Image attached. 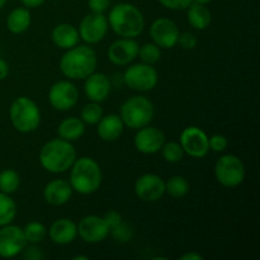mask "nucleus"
<instances>
[{"label": "nucleus", "instance_id": "45", "mask_svg": "<svg viewBox=\"0 0 260 260\" xmlns=\"http://www.w3.org/2000/svg\"><path fill=\"white\" fill-rule=\"evenodd\" d=\"M5 4H7V0H0V9H3Z\"/></svg>", "mask_w": 260, "mask_h": 260}, {"label": "nucleus", "instance_id": "44", "mask_svg": "<svg viewBox=\"0 0 260 260\" xmlns=\"http://www.w3.org/2000/svg\"><path fill=\"white\" fill-rule=\"evenodd\" d=\"M89 258L85 255H78V256H74V260H88Z\"/></svg>", "mask_w": 260, "mask_h": 260}, {"label": "nucleus", "instance_id": "8", "mask_svg": "<svg viewBox=\"0 0 260 260\" xmlns=\"http://www.w3.org/2000/svg\"><path fill=\"white\" fill-rule=\"evenodd\" d=\"M123 79L126 85H128L132 90L150 91L157 85L159 74L152 65L141 62L129 66L124 71Z\"/></svg>", "mask_w": 260, "mask_h": 260}, {"label": "nucleus", "instance_id": "7", "mask_svg": "<svg viewBox=\"0 0 260 260\" xmlns=\"http://www.w3.org/2000/svg\"><path fill=\"white\" fill-rule=\"evenodd\" d=\"M215 178L222 187H238L245 179L244 162L236 155H223L216 161Z\"/></svg>", "mask_w": 260, "mask_h": 260}, {"label": "nucleus", "instance_id": "28", "mask_svg": "<svg viewBox=\"0 0 260 260\" xmlns=\"http://www.w3.org/2000/svg\"><path fill=\"white\" fill-rule=\"evenodd\" d=\"M20 185V178L15 170L4 169L0 172V192L12 194Z\"/></svg>", "mask_w": 260, "mask_h": 260}, {"label": "nucleus", "instance_id": "40", "mask_svg": "<svg viewBox=\"0 0 260 260\" xmlns=\"http://www.w3.org/2000/svg\"><path fill=\"white\" fill-rule=\"evenodd\" d=\"M8 75H9V65L4 58L0 57V80L7 79Z\"/></svg>", "mask_w": 260, "mask_h": 260}, {"label": "nucleus", "instance_id": "41", "mask_svg": "<svg viewBox=\"0 0 260 260\" xmlns=\"http://www.w3.org/2000/svg\"><path fill=\"white\" fill-rule=\"evenodd\" d=\"M20 2H22V4L24 5L25 8H28V9H32V8L41 7V5H42L46 0H20Z\"/></svg>", "mask_w": 260, "mask_h": 260}, {"label": "nucleus", "instance_id": "27", "mask_svg": "<svg viewBox=\"0 0 260 260\" xmlns=\"http://www.w3.org/2000/svg\"><path fill=\"white\" fill-rule=\"evenodd\" d=\"M189 192V183L184 177L174 175L168 182H165V193L173 198H183Z\"/></svg>", "mask_w": 260, "mask_h": 260}, {"label": "nucleus", "instance_id": "23", "mask_svg": "<svg viewBox=\"0 0 260 260\" xmlns=\"http://www.w3.org/2000/svg\"><path fill=\"white\" fill-rule=\"evenodd\" d=\"M185 10H187L188 23L194 29L203 30L210 27L211 22H212V14L205 4L193 2Z\"/></svg>", "mask_w": 260, "mask_h": 260}, {"label": "nucleus", "instance_id": "42", "mask_svg": "<svg viewBox=\"0 0 260 260\" xmlns=\"http://www.w3.org/2000/svg\"><path fill=\"white\" fill-rule=\"evenodd\" d=\"M203 256L198 253H185L180 256V260H202Z\"/></svg>", "mask_w": 260, "mask_h": 260}, {"label": "nucleus", "instance_id": "38", "mask_svg": "<svg viewBox=\"0 0 260 260\" xmlns=\"http://www.w3.org/2000/svg\"><path fill=\"white\" fill-rule=\"evenodd\" d=\"M111 0H88V7L91 13H103L108 9Z\"/></svg>", "mask_w": 260, "mask_h": 260}, {"label": "nucleus", "instance_id": "14", "mask_svg": "<svg viewBox=\"0 0 260 260\" xmlns=\"http://www.w3.org/2000/svg\"><path fill=\"white\" fill-rule=\"evenodd\" d=\"M78 235L85 243L98 244L106 240L109 235V228L103 217L89 215L81 218L78 223Z\"/></svg>", "mask_w": 260, "mask_h": 260}, {"label": "nucleus", "instance_id": "9", "mask_svg": "<svg viewBox=\"0 0 260 260\" xmlns=\"http://www.w3.org/2000/svg\"><path fill=\"white\" fill-rule=\"evenodd\" d=\"M179 144L184 154L196 159L205 157L210 151L208 136L202 128L197 126L185 127L180 134Z\"/></svg>", "mask_w": 260, "mask_h": 260}, {"label": "nucleus", "instance_id": "19", "mask_svg": "<svg viewBox=\"0 0 260 260\" xmlns=\"http://www.w3.org/2000/svg\"><path fill=\"white\" fill-rule=\"evenodd\" d=\"M48 236L57 245H68L78 236V225L70 218H58L48 229Z\"/></svg>", "mask_w": 260, "mask_h": 260}, {"label": "nucleus", "instance_id": "6", "mask_svg": "<svg viewBox=\"0 0 260 260\" xmlns=\"http://www.w3.org/2000/svg\"><path fill=\"white\" fill-rule=\"evenodd\" d=\"M155 114L154 104L149 98L135 95L127 99L119 109V117L124 126L132 129H139L147 126Z\"/></svg>", "mask_w": 260, "mask_h": 260}, {"label": "nucleus", "instance_id": "21", "mask_svg": "<svg viewBox=\"0 0 260 260\" xmlns=\"http://www.w3.org/2000/svg\"><path fill=\"white\" fill-rule=\"evenodd\" d=\"M96 124H98V128H96L98 136L103 141L113 142L118 140L123 134L124 124L119 114L111 113L103 116Z\"/></svg>", "mask_w": 260, "mask_h": 260}, {"label": "nucleus", "instance_id": "10", "mask_svg": "<svg viewBox=\"0 0 260 260\" xmlns=\"http://www.w3.org/2000/svg\"><path fill=\"white\" fill-rule=\"evenodd\" d=\"M27 244L23 229L19 226L9 223L0 228V258H14L23 253Z\"/></svg>", "mask_w": 260, "mask_h": 260}, {"label": "nucleus", "instance_id": "2", "mask_svg": "<svg viewBox=\"0 0 260 260\" xmlns=\"http://www.w3.org/2000/svg\"><path fill=\"white\" fill-rule=\"evenodd\" d=\"M98 57L95 51L89 46H78L69 48L60 60V70L66 78L73 80H84L95 71Z\"/></svg>", "mask_w": 260, "mask_h": 260}, {"label": "nucleus", "instance_id": "37", "mask_svg": "<svg viewBox=\"0 0 260 260\" xmlns=\"http://www.w3.org/2000/svg\"><path fill=\"white\" fill-rule=\"evenodd\" d=\"M104 221H106V223L108 225L109 228V231L112 230V229L117 228V226L119 225V223L122 222V215L119 212H117V211L112 210V211H108V212L106 213V215L103 216Z\"/></svg>", "mask_w": 260, "mask_h": 260}, {"label": "nucleus", "instance_id": "31", "mask_svg": "<svg viewBox=\"0 0 260 260\" xmlns=\"http://www.w3.org/2000/svg\"><path fill=\"white\" fill-rule=\"evenodd\" d=\"M140 60L144 63L147 65H154L157 61L160 60V56H161V48L157 45H155L154 42L145 43V45L140 46L139 48V55Z\"/></svg>", "mask_w": 260, "mask_h": 260}, {"label": "nucleus", "instance_id": "29", "mask_svg": "<svg viewBox=\"0 0 260 260\" xmlns=\"http://www.w3.org/2000/svg\"><path fill=\"white\" fill-rule=\"evenodd\" d=\"M23 234H24L27 243L38 244L46 238L47 229L45 228L43 223L38 222V221H32L25 225V228L23 229Z\"/></svg>", "mask_w": 260, "mask_h": 260}, {"label": "nucleus", "instance_id": "4", "mask_svg": "<svg viewBox=\"0 0 260 260\" xmlns=\"http://www.w3.org/2000/svg\"><path fill=\"white\" fill-rule=\"evenodd\" d=\"M70 185L79 194L89 196L99 189L103 180L101 165L91 157H80L70 168Z\"/></svg>", "mask_w": 260, "mask_h": 260}, {"label": "nucleus", "instance_id": "43", "mask_svg": "<svg viewBox=\"0 0 260 260\" xmlns=\"http://www.w3.org/2000/svg\"><path fill=\"white\" fill-rule=\"evenodd\" d=\"M193 2L200 3V4H205V5H207V4H210V3H212L213 0H193Z\"/></svg>", "mask_w": 260, "mask_h": 260}, {"label": "nucleus", "instance_id": "1", "mask_svg": "<svg viewBox=\"0 0 260 260\" xmlns=\"http://www.w3.org/2000/svg\"><path fill=\"white\" fill-rule=\"evenodd\" d=\"M108 25L116 35L123 38H136L145 28V19L141 10L129 3L114 5L108 14Z\"/></svg>", "mask_w": 260, "mask_h": 260}, {"label": "nucleus", "instance_id": "16", "mask_svg": "<svg viewBox=\"0 0 260 260\" xmlns=\"http://www.w3.org/2000/svg\"><path fill=\"white\" fill-rule=\"evenodd\" d=\"M164 142V132L161 129L156 128V127L149 126V124L142 127V128H139L134 139V145L137 151L145 155H151L159 152Z\"/></svg>", "mask_w": 260, "mask_h": 260}, {"label": "nucleus", "instance_id": "11", "mask_svg": "<svg viewBox=\"0 0 260 260\" xmlns=\"http://www.w3.org/2000/svg\"><path fill=\"white\" fill-rule=\"evenodd\" d=\"M79 36L88 45L104 40L108 32V19L103 13H90L85 15L79 25Z\"/></svg>", "mask_w": 260, "mask_h": 260}, {"label": "nucleus", "instance_id": "15", "mask_svg": "<svg viewBox=\"0 0 260 260\" xmlns=\"http://www.w3.org/2000/svg\"><path fill=\"white\" fill-rule=\"evenodd\" d=\"M135 193L144 202H156L165 194V182L152 173L141 175L135 183Z\"/></svg>", "mask_w": 260, "mask_h": 260}, {"label": "nucleus", "instance_id": "39", "mask_svg": "<svg viewBox=\"0 0 260 260\" xmlns=\"http://www.w3.org/2000/svg\"><path fill=\"white\" fill-rule=\"evenodd\" d=\"M24 258L29 260H40L42 259V253H41V249L36 248V246H30V248L25 249L24 248Z\"/></svg>", "mask_w": 260, "mask_h": 260}, {"label": "nucleus", "instance_id": "3", "mask_svg": "<svg viewBox=\"0 0 260 260\" xmlns=\"http://www.w3.org/2000/svg\"><path fill=\"white\" fill-rule=\"evenodd\" d=\"M76 160V150L71 142L53 139L46 142L40 151V164L47 172L61 174L73 167Z\"/></svg>", "mask_w": 260, "mask_h": 260}, {"label": "nucleus", "instance_id": "5", "mask_svg": "<svg viewBox=\"0 0 260 260\" xmlns=\"http://www.w3.org/2000/svg\"><path fill=\"white\" fill-rule=\"evenodd\" d=\"M12 126L20 134H30L41 124V111L37 103L28 96H19L9 108Z\"/></svg>", "mask_w": 260, "mask_h": 260}, {"label": "nucleus", "instance_id": "26", "mask_svg": "<svg viewBox=\"0 0 260 260\" xmlns=\"http://www.w3.org/2000/svg\"><path fill=\"white\" fill-rule=\"evenodd\" d=\"M17 216V205L10 194L0 192V228L9 225Z\"/></svg>", "mask_w": 260, "mask_h": 260}, {"label": "nucleus", "instance_id": "36", "mask_svg": "<svg viewBox=\"0 0 260 260\" xmlns=\"http://www.w3.org/2000/svg\"><path fill=\"white\" fill-rule=\"evenodd\" d=\"M160 4L170 10H185L193 0H159Z\"/></svg>", "mask_w": 260, "mask_h": 260}, {"label": "nucleus", "instance_id": "12", "mask_svg": "<svg viewBox=\"0 0 260 260\" xmlns=\"http://www.w3.org/2000/svg\"><path fill=\"white\" fill-rule=\"evenodd\" d=\"M78 101V88L69 80L57 81L48 90V102L57 111H69L76 106Z\"/></svg>", "mask_w": 260, "mask_h": 260}, {"label": "nucleus", "instance_id": "18", "mask_svg": "<svg viewBox=\"0 0 260 260\" xmlns=\"http://www.w3.org/2000/svg\"><path fill=\"white\" fill-rule=\"evenodd\" d=\"M85 83H84V93L88 96L90 102L95 103H102L108 98L111 93V81L108 76L103 73H91L90 75L86 76Z\"/></svg>", "mask_w": 260, "mask_h": 260}, {"label": "nucleus", "instance_id": "35", "mask_svg": "<svg viewBox=\"0 0 260 260\" xmlns=\"http://www.w3.org/2000/svg\"><path fill=\"white\" fill-rule=\"evenodd\" d=\"M178 43L182 46V48L184 50H194L197 47V36L192 32H184L180 33L179 38H178Z\"/></svg>", "mask_w": 260, "mask_h": 260}, {"label": "nucleus", "instance_id": "24", "mask_svg": "<svg viewBox=\"0 0 260 260\" xmlns=\"http://www.w3.org/2000/svg\"><path fill=\"white\" fill-rule=\"evenodd\" d=\"M57 134L60 139L69 142L78 141L85 134V123L78 117H69L58 124Z\"/></svg>", "mask_w": 260, "mask_h": 260}, {"label": "nucleus", "instance_id": "20", "mask_svg": "<svg viewBox=\"0 0 260 260\" xmlns=\"http://www.w3.org/2000/svg\"><path fill=\"white\" fill-rule=\"evenodd\" d=\"M73 188L70 183L63 179L51 180L43 188V198L51 206H62L70 201Z\"/></svg>", "mask_w": 260, "mask_h": 260}, {"label": "nucleus", "instance_id": "32", "mask_svg": "<svg viewBox=\"0 0 260 260\" xmlns=\"http://www.w3.org/2000/svg\"><path fill=\"white\" fill-rule=\"evenodd\" d=\"M161 154L162 157L167 160L168 162H179L180 160L184 156V151H183L182 146H180L179 142L170 141V142H164L161 147Z\"/></svg>", "mask_w": 260, "mask_h": 260}, {"label": "nucleus", "instance_id": "22", "mask_svg": "<svg viewBox=\"0 0 260 260\" xmlns=\"http://www.w3.org/2000/svg\"><path fill=\"white\" fill-rule=\"evenodd\" d=\"M51 38L55 46L61 50H69L75 47L79 43L80 36H79L78 28L74 27L70 23H60L56 25L51 33Z\"/></svg>", "mask_w": 260, "mask_h": 260}, {"label": "nucleus", "instance_id": "13", "mask_svg": "<svg viewBox=\"0 0 260 260\" xmlns=\"http://www.w3.org/2000/svg\"><path fill=\"white\" fill-rule=\"evenodd\" d=\"M179 28L168 18H159L154 20L150 27V37L155 45L160 48L169 50L178 45V38H179Z\"/></svg>", "mask_w": 260, "mask_h": 260}, {"label": "nucleus", "instance_id": "34", "mask_svg": "<svg viewBox=\"0 0 260 260\" xmlns=\"http://www.w3.org/2000/svg\"><path fill=\"white\" fill-rule=\"evenodd\" d=\"M229 141L226 139V136L220 134L212 135L211 137H208V147L210 150H212L213 152H222L228 149Z\"/></svg>", "mask_w": 260, "mask_h": 260}, {"label": "nucleus", "instance_id": "25", "mask_svg": "<svg viewBox=\"0 0 260 260\" xmlns=\"http://www.w3.org/2000/svg\"><path fill=\"white\" fill-rule=\"evenodd\" d=\"M32 18L28 8H15L8 14L7 17V28L13 35H20L24 33L29 28Z\"/></svg>", "mask_w": 260, "mask_h": 260}, {"label": "nucleus", "instance_id": "30", "mask_svg": "<svg viewBox=\"0 0 260 260\" xmlns=\"http://www.w3.org/2000/svg\"><path fill=\"white\" fill-rule=\"evenodd\" d=\"M102 117H103V108L95 102H90L84 106L80 112V118L85 124H96Z\"/></svg>", "mask_w": 260, "mask_h": 260}, {"label": "nucleus", "instance_id": "17", "mask_svg": "<svg viewBox=\"0 0 260 260\" xmlns=\"http://www.w3.org/2000/svg\"><path fill=\"white\" fill-rule=\"evenodd\" d=\"M140 45L135 38H119L108 48V58L113 65L126 66L139 55Z\"/></svg>", "mask_w": 260, "mask_h": 260}, {"label": "nucleus", "instance_id": "33", "mask_svg": "<svg viewBox=\"0 0 260 260\" xmlns=\"http://www.w3.org/2000/svg\"><path fill=\"white\" fill-rule=\"evenodd\" d=\"M109 234L113 236L114 240L118 241V243L124 244L132 240V238H134V229H132V226L129 225V223L122 221L117 228L112 229V230L109 231Z\"/></svg>", "mask_w": 260, "mask_h": 260}]
</instances>
